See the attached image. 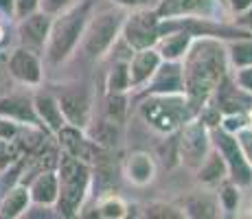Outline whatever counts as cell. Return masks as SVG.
<instances>
[{
  "label": "cell",
  "instance_id": "obj_25",
  "mask_svg": "<svg viewBox=\"0 0 252 219\" xmlns=\"http://www.w3.org/2000/svg\"><path fill=\"white\" fill-rule=\"evenodd\" d=\"M228 53V64L232 68H244V66H252V40H237L226 46Z\"/></svg>",
  "mask_w": 252,
  "mask_h": 219
},
{
  "label": "cell",
  "instance_id": "obj_6",
  "mask_svg": "<svg viewBox=\"0 0 252 219\" xmlns=\"http://www.w3.org/2000/svg\"><path fill=\"white\" fill-rule=\"evenodd\" d=\"M121 33L132 51L154 46L160 37V16L156 9H132V13L123 18Z\"/></svg>",
  "mask_w": 252,
  "mask_h": 219
},
{
  "label": "cell",
  "instance_id": "obj_18",
  "mask_svg": "<svg viewBox=\"0 0 252 219\" xmlns=\"http://www.w3.org/2000/svg\"><path fill=\"white\" fill-rule=\"evenodd\" d=\"M0 116L16 121L20 125H40L33 110V101L20 94H11V96H2L0 99Z\"/></svg>",
  "mask_w": 252,
  "mask_h": 219
},
{
  "label": "cell",
  "instance_id": "obj_17",
  "mask_svg": "<svg viewBox=\"0 0 252 219\" xmlns=\"http://www.w3.org/2000/svg\"><path fill=\"white\" fill-rule=\"evenodd\" d=\"M31 206L29 187L22 182H16L7 188V193L0 199V219H18L24 217L27 208Z\"/></svg>",
  "mask_w": 252,
  "mask_h": 219
},
{
  "label": "cell",
  "instance_id": "obj_29",
  "mask_svg": "<svg viewBox=\"0 0 252 219\" xmlns=\"http://www.w3.org/2000/svg\"><path fill=\"white\" fill-rule=\"evenodd\" d=\"M22 156L24 154L20 152L16 140H0V173L4 169H9L11 164H16Z\"/></svg>",
  "mask_w": 252,
  "mask_h": 219
},
{
  "label": "cell",
  "instance_id": "obj_3",
  "mask_svg": "<svg viewBox=\"0 0 252 219\" xmlns=\"http://www.w3.org/2000/svg\"><path fill=\"white\" fill-rule=\"evenodd\" d=\"M57 182H60V193H57L55 211L62 217H75L79 215L84 199L90 191V167L81 160L72 158L68 154H62L57 160Z\"/></svg>",
  "mask_w": 252,
  "mask_h": 219
},
{
  "label": "cell",
  "instance_id": "obj_14",
  "mask_svg": "<svg viewBox=\"0 0 252 219\" xmlns=\"http://www.w3.org/2000/svg\"><path fill=\"white\" fill-rule=\"evenodd\" d=\"M147 84H149V92L152 94H180V92H184L180 64L178 62L162 60Z\"/></svg>",
  "mask_w": 252,
  "mask_h": 219
},
{
  "label": "cell",
  "instance_id": "obj_38",
  "mask_svg": "<svg viewBox=\"0 0 252 219\" xmlns=\"http://www.w3.org/2000/svg\"><path fill=\"white\" fill-rule=\"evenodd\" d=\"M237 27H241L244 31L252 33V7H248L244 13H239V18H237Z\"/></svg>",
  "mask_w": 252,
  "mask_h": 219
},
{
  "label": "cell",
  "instance_id": "obj_23",
  "mask_svg": "<svg viewBox=\"0 0 252 219\" xmlns=\"http://www.w3.org/2000/svg\"><path fill=\"white\" fill-rule=\"evenodd\" d=\"M119 127H121V125H116L114 121L101 119V121H96V123H92V121H90L88 127H86L84 131L90 136L92 140H94L96 145L110 149V147H114V145L119 143Z\"/></svg>",
  "mask_w": 252,
  "mask_h": 219
},
{
  "label": "cell",
  "instance_id": "obj_41",
  "mask_svg": "<svg viewBox=\"0 0 252 219\" xmlns=\"http://www.w3.org/2000/svg\"><path fill=\"white\" fill-rule=\"evenodd\" d=\"M4 40H7V27H4V18L0 13V46L4 44Z\"/></svg>",
  "mask_w": 252,
  "mask_h": 219
},
{
  "label": "cell",
  "instance_id": "obj_26",
  "mask_svg": "<svg viewBox=\"0 0 252 219\" xmlns=\"http://www.w3.org/2000/svg\"><path fill=\"white\" fill-rule=\"evenodd\" d=\"M125 114H127L125 92H108V96H105V119L114 121L116 125H123Z\"/></svg>",
  "mask_w": 252,
  "mask_h": 219
},
{
  "label": "cell",
  "instance_id": "obj_20",
  "mask_svg": "<svg viewBox=\"0 0 252 219\" xmlns=\"http://www.w3.org/2000/svg\"><path fill=\"white\" fill-rule=\"evenodd\" d=\"M213 7V0H160L156 13L160 18H180L195 16V13H208Z\"/></svg>",
  "mask_w": 252,
  "mask_h": 219
},
{
  "label": "cell",
  "instance_id": "obj_37",
  "mask_svg": "<svg viewBox=\"0 0 252 219\" xmlns=\"http://www.w3.org/2000/svg\"><path fill=\"white\" fill-rule=\"evenodd\" d=\"M112 2L123 9H156L160 0H112Z\"/></svg>",
  "mask_w": 252,
  "mask_h": 219
},
{
  "label": "cell",
  "instance_id": "obj_36",
  "mask_svg": "<svg viewBox=\"0 0 252 219\" xmlns=\"http://www.w3.org/2000/svg\"><path fill=\"white\" fill-rule=\"evenodd\" d=\"M77 0H40V9L46 13H51V16H55V13L64 11V9L72 7Z\"/></svg>",
  "mask_w": 252,
  "mask_h": 219
},
{
  "label": "cell",
  "instance_id": "obj_12",
  "mask_svg": "<svg viewBox=\"0 0 252 219\" xmlns=\"http://www.w3.org/2000/svg\"><path fill=\"white\" fill-rule=\"evenodd\" d=\"M51 20H53V16L42 11V9L29 13L22 20H18V40H20V46L31 48V51H35V53L44 51Z\"/></svg>",
  "mask_w": 252,
  "mask_h": 219
},
{
  "label": "cell",
  "instance_id": "obj_30",
  "mask_svg": "<svg viewBox=\"0 0 252 219\" xmlns=\"http://www.w3.org/2000/svg\"><path fill=\"white\" fill-rule=\"evenodd\" d=\"M145 217H152V219H180V217H184V211H178V208L171 206V204L156 202V204H149V206L145 208Z\"/></svg>",
  "mask_w": 252,
  "mask_h": 219
},
{
  "label": "cell",
  "instance_id": "obj_28",
  "mask_svg": "<svg viewBox=\"0 0 252 219\" xmlns=\"http://www.w3.org/2000/svg\"><path fill=\"white\" fill-rule=\"evenodd\" d=\"M108 92H127L129 90V72L127 62H119L108 72Z\"/></svg>",
  "mask_w": 252,
  "mask_h": 219
},
{
  "label": "cell",
  "instance_id": "obj_35",
  "mask_svg": "<svg viewBox=\"0 0 252 219\" xmlns=\"http://www.w3.org/2000/svg\"><path fill=\"white\" fill-rule=\"evenodd\" d=\"M20 123L7 119V116H0V140H16Z\"/></svg>",
  "mask_w": 252,
  "mask_h": 219
},
{
  "label": "cell",
  "instance_id": "obj_24",
  "mask_svg": "<svg viewBox=\"0 0 252 219\" xmlns=\"http://www.w3.org/2000/svg\"><path fill=\"white\" fill-rule=\"evenodd\" d=\"M96 215L103 219H123L127 217V204L119 195H105L96 204Z\"/></svg>",
  "mask_w": 252,
  "mask_h": 219
},
{
  "label": "cell",
  "instance_id": "obj_8",
  "mask_svg": "<svg viewBox=\"0 0 252 219\" xmlns=\"http://www.w3.org/2000/svg\"><path fill=\"white\" fill-rule=\"evenodd\" d=\"M55 136H57V143H60L62 152L72 156V158H77V160H81V162H86L88 167L99 164L105 160V152H108V149L96 145L84 129L72 127V125H64Z\"/></svg>",
  "mask_w": 252,
  "mask_h": 219
},
{
  "label": "cell",
  "instance_id": "obj_4",
  "mask_svg": "<svg viewBox=\"0 0 252 219\" xmlns=\"http://www.w3.org/2000/svg\"><path fill=\"white\" fill-rule=\"evenodd\" d=\"M140 114L160 134H171L176 131L184 121L191 119V108H189V99L180 94H152L143 105H140Z\"/></svg>",
  "mask_w": 252,
  "mask_h": 219
},
{
  "label": "cell",
  "instance_id": "obj_9",
  "mask_svg": "<svg viewBox=\"0 0 252 219\" xmlns=\"http://www.w3.org/2000/svg\"><path fill=\"white\" fill-rule=\"evenodd\" d=\"M215 149L221 154L226 167H228V175L237 187H246L252 182V167L248 164V160L244 158L237 138L226 129H217L215 131Z\"/></svg>",
  "mask_w": 252,
  "mask_h": 219
},
{
  "label": "cell",
  "instance_id": "obj_32",
  "mask_svg": "<svg viewBox=\"0 0 252 219\" xmlns=\"http://www.w3.org/2000/svg\"><path fill=\"white\" fill-rule=\"evenodd\" d=\"M220 199H221V206L226 211H235L237 204H239V191H237V184L235 182H228L221 187L220 191Z\"/></svg>",
  "mask_w": 252,
  "mask_h": 219
},
{
  "label": "cell",
  "instance_id": "obj_13",
  "mask_svg": "<svg viewBox=\"0 0 252 219\" xmlns=\"http://www.w3.org/2000/svg\"><path fill=\"white\" fill-rule=\"evenodd\" d=\"M162 57L156 51V46H147V48H138L134 51L132 60L127 62V72H129V88H140L145 86L152 75L156 72V68L160 66Z\"/></svg>",
  "mask_w": 252,
  "mask_h": 219
},
{
  "label": "cell",
  "instance_id": "obj_5",
  "mask_svg": "<svg viewBox=\"0 0 252 219\" xmlns=\"http://www.w3.org/2000/svg\"><path fill=\"white\" fill-rule=\"evenodd\" d=\"M121 27H123V13L119 11H101L96 16H90L79 42L86 57L101 60L114 46L116 37L121 35Z\"/></svg>",
  "mask_w": 252,
  "mask_h": 219
},
{
  "label": "cell",
  "instance_id": "obj_40",
  "mask_svg": "<svg viewBox=\"0 0 252 219\" xmlns=\"http://www.w3.org/2000/svg\"><path fill=\"white\" fill-rule=\"evenodd\" d=\"M0 13L7 18H13V0H0Z\"/></svg>",
  "mask_w": 252,
  "mask_h": 219
},
{
  "label": "cell",
  "instance_id": "obj_27",
  "mask_svg": "<svg viewBox=\"0 0 252 219\" xmlns=\"http://www.w3.org/2000/svg\"><path fill=\"white\" fill-rule=\"evenodd\" d=\"M184 215L189 217H217V204L211 197H191L184 206Z\"/></svg>",
  "mask_w": 252,
  "mask_h": 219
},
{
  "label": "cell",
  "instance_id": "obj_7",
  "mask_svg": "<svg viewBox=\"0 0 252 219\" xmlns=\"http://www.w3.org/2000/svg\"><path fill=\"white\" fill-rule=\"evenodd\" d=\"M180 138H178V154L180 162L191 169H197L204 162L206 154L211 152V140H208V127L202 121H184L180 125Z\"/></svg>",
  "mask_w": 252,
  "mask_h": 219
},
{
  "label": "cell",
  "instance_id": "obj_31",
  "mask_svg": "<svg viewBox=\"0 0 252 219\" xmlns=\"http://www.w3.org/2000/svg\"><path fill=\"white\" fill-rule=\"evenodd\" d=\"M237 145H239L241 154H244V158L248 160V164L252 167V127L250 125H244L239 131H237Z\"/></svg>",
  "mask_w": 252,
  "mask_h": 219
},
{
  "label": "cell",
  "instance_id": "obj_1",
  "mask_svg": "<svg viewBox=\"0 0 252 219\" xmlns=\"http://www.w3.org/2000/svg\"><path fill=\"white\" fill-rule=\"evenodd\" d=\"M184 92L191 101H206L226 77L228 53L221 42L213 37H193L182 55Z\"/></svg>",
  "mask_w": 252,
  "mask_h": 219
},
{
  "label": "cell",
  "instance_id": "obj_19",
  "mask_svg": "<svg viewBox=\"0 0 252 219\" xmlns=\"http://www.w3.org/2000/svg\"><path fill=\"white\" fill-rule=\"evenodd\" d=\"M191 40H193L191 31H184V29H182V31H169L167 35L162 33L154 46H156V51L160 53L162 60H167V62H180L182 55L187 53V48H189V44H191Z\"/></svg>",
  "mask_w": 252,
  "mask_h": 219
},
{
  "label": "cell",
  "instance_id": "obj_2",
  "mask_svg": "<svg viewBox=\"0 0 252 219\" xmlns=\"http://www.w3.org/2000/svg\"><path fill=\"white\" fill-rule=\"evenodd\" d=\"M88 18H90V2H79V0L72 7L53 16L44 51H42L51 64L55 66L64 64L75 53V48L81 42V35H84Z\"/></svg>",
  "mask_w": 252,
  "mask_h": 219
},
{
  "label": "cell",
  "instance_id": "obj_22",
  "mask_svg": "<svg viewBox=\"0 0 252 219\" xmlns=\"http://www.w3.org/2000/svg\"><path fill=\"white\" fill-rule=\"evenodd\" d=\"M226 175H228V167H226L221 154L217 152V149H211V152L206 154L204 162L197 167V178L206 184H215V182H220V180H224Z\"/></svg>",
  "mask_w": 252,
  "mask_h": 219
},
{
  "label": "cell",
  "instance_id": "obj_15",
  "mask_svg": "<svg viewBox=\"0 0 252 219\" xmlns=\"http://www.w3.org/2000/svg\"><path fill=\"white\" fill-rule=\"evenodd\" d=\"M31 101H33V110H35V116H37V121H40V125L42 127H46L51 134H57V131L66 125L64 114H62L55 94L37 92Z\"/></svg>",
  "mask_w": 252,
  "mask_h": 219
},
{
  "label": "cell",
  "instance_id": "obj_33",
  "mask_svg": "<svg viewBox=\"0 0 252 219\" xmlns=\"http://www.w3.org/2000/svg\"><path fill=\"white\" fill-rule=\"evenodd\" d=\"M37 9H40V0H13V18L16 20H22Z\"/></svg>",
  "mask_w": 252,
  "mask_h": 219
},
{
  "label": "cell",
  "instance_id": "obj_16",
  "mask_svg": "<svg viewBox=\"0 0 252 219\" xmlns=\"http://www.w3.org/2000/svg\"><path fill=\"white\" fill-rule=\"evenodd\" d=\"M57 193H60V182H57L55 169L37 171L35 178H33L31 184H29L31 204H40V206H53L55 208Z\"/></svg>",
  "mask_w": 252,
  "mask_h": 219
},
{
  "label": "cell",
  "instance_id": "obj_34",
  "mask_svg": "<svg viewBox=\"0 0 252 219\" xmlns=\"http://www.w3.org/2000/svg\"><path fill=\"white\" fill-rule=\"evenodd\" d=\"M235 81H237V86H239V90L252 94V66L235 68Z\"/></svg>",
  "mask_w": 252,
  "mask_h": 219
},
{
  "label": "cell",
  "instance_id": "obj_10",
  "mask_svg": "<svg viewBox=\"0 0 252 219\" xmlns=\"http://www.w3.org/2000/svg\"><path fill=\"white\" fill-rule=\"evenodd\" d=\"M55 99L60 103L66 125H72V127H79V129L88 127V123L92 121V105L84 88L66 86L57 92Z\"/></svg>",
  "mask_w": 252,
  "mask_h": 219
},
{
  "label": "cell",
  "instance_id": "obj_21",
  "mask_svg": "<svg viewBox=\"0 0 252 219\" xmlns=\"http://www.w3.org/2000/svg\"><path fill=\"white\" fill-rule=\"evenodd\" d=\"M127 180L136 187H147L156 175V164L147 152H134L127 158Z\"/></svg>",
  "mask_w": 252,
  "mask_h": 219
},
{
  "label": "cell",
  "instance_id": "obj_11",
  "mask_svg": "<svg viewBox=\"0 0 252 219\" xmlns=\"http://www.w3.org/2000/svg\"><path fill=\"white\" fill-rule=\"evenodd\" d=\"M7 72L11 75L13 81H18L22 86H31V88L40 86L42 77H44L40 55L24 46L13 48L11 55L7 57Z\"/></svg>",
  "mask_w": 252,
  "mask_h": 219
},
{
  "label": "cell",
  "instance_id": "obj_39",
  "mask_svg": "<svg viewBox=\"0 0 252 219\" xmlns=\"http://www.w3.org/2000/svg\"><path fill=\"white\" fill-rule=\"evenodd\" d=\"M228 2L235 13H244L248 7H252V0H228Z\"/></svg>",
  "mask_w": 252,
  "mask_h": 219
}]
</instances>
